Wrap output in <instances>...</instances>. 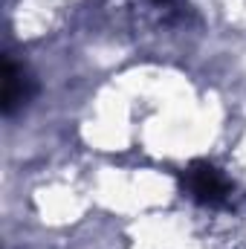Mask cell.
<instances>
[{"mask_svg": "<svg viewBox=\"0 0 246 249\" xmlns=\"http://www.w3.org/2000/svg\"><path fill=\"white\" fill-rule=\"evenodd\" d=\"M180 183H183V191L197 200L200 206H226L229 197H232V180L211 162L206 160H197L191 162L188 168H183L180 174Z\"/></svg>", "mask_w": 246, "mask_h": 249, "instance_id": "1", "label": "cell"}, {"mask_svg": "<svg viewBox=\"0 0 246 249\" xmlns=\"http://www.w3.org/2000/svg\"><path fill=\"white\" fill-rule=\"evenodd\" d=\"M35 93V81L12 61H6V72H3V113L12 116L20 105H26Z\"/></svg>", "mask_w": 246, "mask_h": 249, "instance_id": "2", "label": "cell"}]
</instances>
